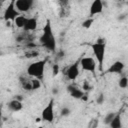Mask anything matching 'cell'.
Wrapping results in <instances>:
<instances>
[{"label": "cell", "mask_w": 128, "mask_h": 128, "mask_svg": "<svg viewBox=\"0 0 128 128\" xmlns=\"http://www.w3.org/2000/svg\"><path fill=\"white\" fill-rule=\"evenodd\" d=\"M37 26H38V21L36 17H27L23 30L25 32H33L37 29Z\"/></svg>", "instance_id": "obj_12"}, {"label": "cell", "mask_w": 128, "mask_h": 128, "mask_svg": "<svg viewBox=\"0 0 128 128\" xmlns=\"http://www.w3.org/2000/svg\"><path fill=\"white\" fill-rule=\"evenodd\" d=\"M94 21H95V18H94V17H88L87 19H85V20L82 22L81 25H82L83 28H85V29H89V28H91V26L93 25Z\"/></svg>", "instance_id": "obj_17"}, {"label": "cell", "mask_w": 128, "mask_h": 128, "mask_svg": "<svg viewBox=\"0 0 128 128\" xmlns=\"http://www.w3.org/2000/svg\"><path fill=\"white\" fill-rule=\"evenodd\" d=\"M52 92H53V94L55 95V94H58V92H59V89H58V87H53V90H52Z\"/></svg>", "instance_id": "obj_26"}, {"label": "cell", "mask_w": 128, "mask_h": 128, "mask_svg": "<svg viewBox=\"0 0 128 128\" xmlns=\"http://www.w3.org/2000/svg\"><path fill=\"white\" fill-rule=\"evenodd\" d=\"M104 101H105V95H104V93H99V95L96 97V103L98 104V105H102L103 103H104Z\"/></svg>", "instance_id": "obj_23"}, {"label": "cell", "mask_w": 128, "mask_h": 128, "mask_svg": "<svg viewBox=\"0 0 128 128\" xmlns=\"http://www.w3.org/2000/svg\"><path fill=\"white\" fill-rule=\"evenodd\" d=\"M33 3H34L33 0H16V1H14L15 8L20 14L28 12L31 9V7L33 6Z\"/></svg>", "instance_id": "obj_8"}, {"label": "cell", "mask_w": 128, "mask_h": 128, "mask_svg": "<svg viewBox=\"0 0 128 128\" xmlns=\"http://www.w3.org/2000/svg\"><path fill=\"white\" fill-rule=\"evenodd\" d=\"M118 86H119L121 89L127 88V86H128V78H127V76H122V77H120V79H119V81H118Z\"/></svg>", "instance_id": "obj_19"}, {"label": "cell", "mask_w": 128, "mask_h": 128, "mask_svg": "<svg viewBox=\"0 0 128 128\" xmlns=\"http://www.w3.org/2000/svg\"><path fill=\"white\" fill-rule=\"evenodd\" d=\"M65 73H66V77H67L68 80H70V81H75V80L78 78L79 74H80L79 60L76 61V62H74L73 64H71V65L67 68V70H66Z\"/></svg>", "instance_id": "obj_7"}, {"label": "cell", "mask_w": 128, "mask_h": 128, "mask_svg": "<svg viewBox=\"0 0 128 128\" xmlns=\"http://www.w3.org/2000/svg\"><path fill=\"white\" fill-rule=\"evenodd\" d=\"M19 83L25 91H32V78L29 76H20Z\"/></svg>", "instance_id": "obj_13"}, {"label": "cell", "mask_w": 128, "mask_h": 128, "mask_svg": "<svg viewBox=\"0 0 128 128\" xmlns=\"http://www.w3.org/2000/svg\"><path fill=\"white\" fill-rule=\"evenodd\" d=\"M24 55H25V56H24L25 58H27V59H31V58H36V57H38V56H39V52H38L37 50L30 49L29 51L25 52Z\"/></svg>", "instance_id": "obj_18"}, {"label": "cell", "mask_w": 128, "mask_h": 128, "mask_svg": "<svg viewBox=\"0 0 128 128\" xmlns=\"http://www.w3.org/2000/svg\"><path fill=\"white\" fill-rule=\"evenodd\" d=\"M115 115H116V112H109V113H107V114L105 115L104 119H103V123H104L105 125H109Z\"/></svg>", "instance_id": "obj_20"}, {"label": "cell", "mask_w": 128, "mask_h": 128, "mask_svg": "<svg viewBox=\"0 0 128 128\" xmlns=\"http://www.w3.org/2000/svg\"><path fill=\"white\" fill-rule=\"evenodd\" d=\"M2 119H3V108L2 105H0V125L2 123Z\"/></svg>", "instance_id": "obj_25"}, {"label": "cell", "mask_w": 128, "mask_h": 128, "mask_svg": "<svg viewBox=\"0 0 128 128\" xmlns=\"http://www.w3.org/2000/svg\"><path fill=\"white\" fill-rule=\"evenodd\" d=\"M93 54L95 56V61L97 63L99 71H103V65L105 61V54H106V39L99 38L95 43L91 45Z\"/></svg>", "instance_id": "obj_2"}, {"label": "cell", "mask_w": 128, "mask_h": 128, "mask_svg": "<svg viewBox=\"0 0 128 128\" xmlns=\"http://www.w3.org/2000/svg\"><path fill=\"white\" fill-rule=\"evenodd\" d=\"M26 19H27V17L24 14H20L18 17H16V19L14 20L13 23L15 24L16 27H18L20 29H23V27L25 25V22H26Z\"/></svg>", "instance_id": "obj_16"}, {"label": "cell", "mask_w": 128, "mask_h": 128, "mask_svg": "<svg viewBox=\"0 0 128 128\" xmlns=\"http://www.w3.org/2000/svg\"><path fill=\"white\" fill-rule=\"evenodd\" d=\"M108 126L109 128H122L123 124H122V118L120 112H116V115L114 116V118L112 119V121Z\"/></svg>", "instance_id": "obj_15"}, {"label": "cell", "mask_w": 128, "mask_h": 128, "mask_svg": "<svg viewBox=\"0 0 128 128\" xmlns=\"http://www.w3.org/2000/svg\"><path fill=\"white\" fill-rule=\"evenodd\" d=\"M81 89L85 92V93H87L88 91H90L91 89H92V86L90 85V83L87 81V80H85L84 82H83V84H82V87H81Z\"/></svg>", "instance_id": "obj_22"}, {"label": "cell", "mask_w": 128, "mask_h": 128, "mask_svg": "<svg viewBox=\"0 0 128 128\" xmlns=\"http://www.w3.org/2000/svg\"><path fill=\"white\" fill-rule=\"evenodd\" d=\"M46 63H47V59L46 58L45 59H41V60H37V61H34V62L30 63L27 66V68H26L27 76L42 81L44 79Z\"/></svg>", "instance_id": "obj_3"}, {"label": "cell", "mask_w": 128, "mask_h": 128, "mask_svg": "<svg viewBox=\"0 0 128 128\" xmlns=\"http://www.w3.org/2000/svg\"><path fill=\"white\" fill-rule=\"evenodd\" d=\"M60 114L63 117H67V116H69L71 114V109L69 107H63L61 109V111H60Z\"/></svg>", "instance_id": "obj_24"}, {"label": "cell", "mask_w": 128, "mask_h": 128, "mask_svg": "<svg viewBox=\"0 0 128 128\" xmlns=\"http://www.w3.org/2000/svg\"><path fill=\"white\" fill-rule=\"evenodd\" d=\"M54 99L51 98L49 100V102L47 103V105L43 108L42 112H41V120L47 123H52L54 121Z\"/></svg>", "instance_id": "obj_4"}, {"label": "cell", "mask_w": 128, "mask_h": 128, "mask_svg": "<svg viewBox=\"0 0 128 128\" xmlns=\"http://www.w3.org/2000/svg\"><path fill=\"white\" fill-rule=\"evenodd\" d=\"M67 91L69 92L70 96L74 99H82L83 96L85 95V92L81 88H79L78 86L73 85V84H70L67 86Z\"/></svg>", "instance_id": "obj_10"}, {"label": "cell", "mask_w": 128, "mask_h": 128, "mask_svg": "<svg viewBox=\"0 0 128 128\" xmlns=\"http://www.w3.org/2000/svg\"><path fill=\"white\" fill-rule=\"evenodd\" d=\"M24 128H28V127H24Z\"/></svg>", "instance_id": "obj_28"}, {"label": "cell", "mask_w": 128, "mask_h": 128, "mask_svg": "<svg viewBox=\"0 0 128 128\" xmlns=\"http://www.w3.org/2000/svg\"><path fill=\"white\" fill-rule=\"evenodd\" d=\"M20 15V13L16 10L15 8V4H14V1H10L9 4L7 5V7L5 8L4 10V13H3V19L8 22V21H13L16 19V17H18Z\"/></svg>", "instance_id": "obj_6"}, {"label": "cell", "mask_w": 128, "mask_h": 128, "mask_svg": "<svg viewBox=\"0 0 128 128\" xmlns=\"http://www.w3.org/2000/svg\"><path fill=\"white\" fill-rule=\"evenodd\" d=\"M7 107L12 112H19L23 109V104H22V101H19L14 98L7 103Z\"/></svg>", "instance_id": "obj_14"}, {"label": "cell", "mask_w": 128, "mask_h": 128, "mask_svg": "<svg viewBox=\"0 0 128 128\" xmlns=\"http://www.w3.org/2000/svg\"><path fill=\"white\" fill-rule=\"evenodd\" d=\"M125 69V64L124 62L117 60L114 63H112L109 68L107 69V73H111V74H121L123 72V70Z\"/></svg>", "instance_id": "obj_11"}, {"label": "cell", "mask_w": 128, "mask_h": 128, "mask_svg": "<svg viewBox=\"0 0 128 128\" xmlns=\"http://www.w3.org/2000/svg\"><path fill=\"white\" fill-rule=\"evenodd\" d=\"M37 128H44V127H43V126H38Z\"/></svg>", "instance_id": "obj_27"}, {"label": "cell", "mask_w": 128, "mask_h": 128, "mask_svg": "<svg viewBox=\"0 0 128 128\" xmlns=\"http://www.w3.org/2000/svg\"><path fill=\"white\" fill-rule=\"evenodd\" d=\"M104 9V3L101 0H94L89 8V15L90 17H94L95 15H98L103 12Z\"/></svg>", "instance_id": "obj_9"}, {"label": "cell", "mask_w": 128, "mask_h": 128, "mask_svg": "<svg viewBox=\"0 0 128 128\" xmlns=\"http://www.w3.org/2000/svg\"><path fill=\"white\" fill-rule=\"evenodd\" d=\"M93 128H95V127H93Z\"/></svg>", "instance_id": "obj_29"}, {"label": "cell", "mask_w": 128, "mask_h": 128, "mask_svg": "<svg viewBox=\"0 0 128 128\" xmlns=\"http://www.w3.org/2000/svg\"><path fill=\"white\" fill-rule=\"evenodd\" d=\"M39 43L42 47H44L45 49H47L48 51L54 52L56 50V38L53 32V28H52V24H51V20L47 19L43 28H42V34L39 37Z\"/></svg>", "instance_id": "obj_1"}, {"label": "cell", "mask_w": 128, "mask_h": 128, "mask_svg": "<svg viewBox=\"0 0 128 128\" xmlns=\"http://www.w3.org/2000/svg\"><path fill=\"white\" fill-rule=\"evenodd\" d=\"M79 66L81 67V69L83 71H87L92 74H95V71L97 68V63L93 57L85 56L79 60Z\"/></svg>", "instance_id": "obj_5"}, {"label": "cell", "mask_w": 128, "mask_h": 128, "mask_svg": "<svg viewBox=\"0 0 128 128\" xmlns=\"http://www.w3.org/2000/svg\"><path fill=\"white\" fill-rule=\"evenodd\" d=\"M59 72H60V66H59V64H57V63L53 64V66H52V76L53 77H56L59 74Z\"/></svg>", "instance_id": "obj_21"}]
</instances>
